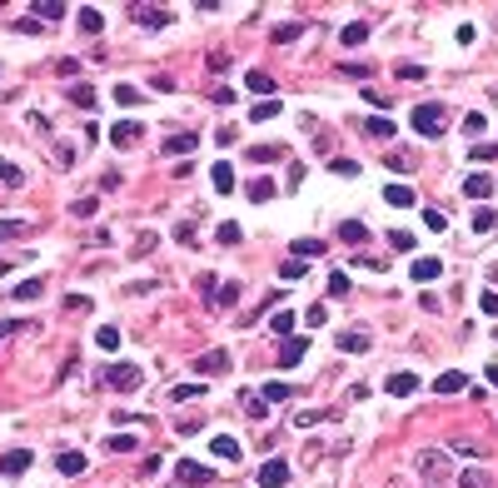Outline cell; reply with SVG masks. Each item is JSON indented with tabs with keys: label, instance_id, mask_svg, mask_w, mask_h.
I'll return each mask as SVG.
<instances>
[{
	"label": "cell",
	"instance_id": "57",
	"mask_svg": "<svg viewBox=\"0 0 498 488\" xmlns=\"http://www.w3.org/2000/svg\"><path fill=\"white\" fill-rule=\"evenodd\" d=\"M478 304H483V314H498V289H488V294H478Z\"/></svg>",
	"mask_w": 498,
	"mask_h": 488
},
{
	"label": "cell",
	"instance_id": "13",
	"mask_svg": "<svg viewBox=\"0 0 498 488\" xmlns=\"http://www.w3.org/2000/svg\"><path fill=\"white\" fill-rule=\"evenodd\" d=\"M294 324H299V319H294L289 309H274V314H269V334H274V339H289Z\"/></svg>",
	"mask_w": 498,
	"mask_h": 488
},
{
	"label": "cell",
	"instance_id": "27",
	"mask_svg": "<svg viewBox=\"0 0 498 488\" xmlns=\"http://www.w3.org/2000/svg\"><path fill=\"white\" fill-rule=\"evenodd\" d=\"M115 105H120V110H135V105H145V95L135 85H115Z\"/></svg>",
	"mask_w": 498,
	"mask_h": 488
},
{
	"label": "cell",
	"instance_id": "20",
	"mask_svg": "<svg viewBox=\"0 0 498 488\" xmlns=\"http://www.w3.org/2000/svg\"><path fill=\"white\" fill-rule=\"evenodd\" d=\"M70 105H75V110H95V105H100V100H95V85L80 80V85L70 90Z\"/></svg>",
	"mask_w": 498,
	"mask_h": 488
},
{
	"label": "cell",
	"instance_id": "32",
	"mask_svg": "<svg viewBox=\"0 0 498 488\" xmlns=\"http://www.w3.org/2000/svg\"><path fill=\"white\" fill-rule=\"evenodd\" d=\"M294 254L309 264V259H324V239H294Z\"/></svg>",
	"mask_w": 498,
	"mask_h": 488
},
{
	"label": "cell",
	"instance_id": "30",
	"mask_svg": "<svg viewBox=\"0 0 498 488\" xmlns=\"http://www.w3.org/2000/svg\"><path fill=\"white\" fill-rule=\"evenodd\" d=\"M80 30H85V35H100V30H105V15H100L95 6H85V11H80Z\"/></svg>",
	"mask_w": 498,
	"mask_h": 488
},
{
	"label": "cell",
	"instance_id": "16",
	"mask_svg": "<svg viewBox=\"0 0 498 488\" xmlns=\"http://www.w3.org/2000/svg\"><path fill=\"white\" fill-rule=\"evenodd\" d=\"M209 454H214V459H240V439H230V433H214V439H209Z\"/></svg>",
	"mask_w": 498,
	"mask_h": 488
},
{
	"label": "cell",
	"instance_id": "4",
	"mask_svg": "<svg viewBox=\"0 0 498 488\" xmlns=\"http://www.w3.org/2000/svg\"><path fill=\"white\" fill-rule=\"evenodd\" d=\"M414 389H419V374H409V369H399V374L384 378V394H394V399H409Z\"/></svg>",
	"mask_w": 498,
	"mask_h": 488
},
{
	"label": "cell",
	"instance_id": "48",
	"mask_svg": "<svg viewBox=\"0 0 498 488\" xmlns=\"http://www.w3.org/2000/svg\"><path fill=\"white\" fill-rule=\"evenodd\" d=\"M329 170L334 175H359V159H329Z\"/></svg>",
	"mask_w": 498,
	"mask_h": 488
},
{
	"label": "cell",
	"instance_id": "7",
	"mask_svg": "<svg viewBox=\"0 0 498 488\" xmlns=\"http://www.w3.org/2000/svg\"><path fill=\"white\" fill-rule=\"evenodd\" d=\"M309 354V339H299V334H289L284 344H280V369H294L299 359Z\"/></svg>",
	"mask_w": 498,
	"mask_h": 488
},
{
	"label": "cell",
	"instance_id": "35",
	"mask_svg": "<svg viewBox=\"0 0 498 488\" xmlns=\"http://www.w3.org/2000/svg\"><path fill=\"white\" fill-rule=\"evenodd\" d=\"M95 344H100V349H110V354H115V349H120V329H115V324H100V334H95Z\"/></svg>",
	"mask_w": 498,
	"mask_h": 488
},
{
	"label": "cell",
	"instance_id": "42",
	"mask_svg": "<svg viewBox=\"0 0 498 488\" xmlns=\"http://www.w3.org/2000/svg\"><path fill=\"white\" fill-rule=\"evenodd\" d=\"M424 225H428L433 235H444V225H449V214H444V209L433 204V209H424Z\"/></svg>",
	"mask_w": 498,
	"mask_h": 488
},
{
	"label": "cell",
	"instance_id": "1",
	"mask_svg": "<svg viewBox=\"0 0 498 488\" xmlns=\"http://www.w3.org/2000/svg\"><path fill=\"white\" fill-rule=\"evenodd\" d=\"M409 125L424 135V140H438V135H444L449 130V110H444V105H414V115H409Z\"/></svg>",
	"mask_w": 498,
	"mask_h": 488
},
{
	"label": "cell",
	"instance_id": "5",
	"mask_svg": "<svg viewBox=\"0 0 498 488\" xmlns=\"http://www.w3.org/2000/svg\"><path fill=\"white\" fill-rule=\"evenodd\" d=\"M259 483H264V488H284V483H289V463H284V459L259 463Z\"/></svg>",
	"mask_w": 498,
	"mask_h": 488
},
{
	"label": "cell",
	"instance_id": "10",
	"mask_svg": "<svg viewBox=\"0 0 498 488\" xmlns=\"http://www.w3.org/2000/svg\"><path fill=\"white\" fill-rule=\"evenodd\" d=\"M464 194H468V199H473V204H483V199H488V194H493V180H488V175H483V170H473V175H468V180H464Z\"/></svg>",
	"mask_w": 498,
	"mask_h": 488
},
{
	"label": "cell",
	"instance_id": "47",
	"mask_svg": "<svg viewBox=\"0 0 498 488\" xmlns=\"http://www.w3.org/2000/svg\"><path fill=\"white\" fill-rule=\"evenodd\" d=\"M95 204H100V199H75V204H70V214H75V220H90Z\"/></svg>",
	"mask_w": 498,
	"mask_h": 488
},
{
	"label": "cell",
	"instance_id": "17",
	"mask_svg": "<svg viewBox=\"0 0 498 488\" xmlns=\"http://www.w3.org/2000/svg\"><path fill=\"white\" fill-rule=\"evenodd\" d=\"M339 349H344V354H369V334H364V329H344V334H339Z\"/></svg>",
	"mask_w": 498,
	"mask_h": 488
},
{
	"label": "cell",
	"instance_id": "36",
	"mask_svg": "<svg viewBox=\"0 0 498 488\" xmlns=\"http://www.w3.org/2000/svg\"><path fill=\"white\" fill-rule=\"evenodd\" d=\"M259 399H264V404H284V399H289V384H280V378H269Z\"/></svg>",
	"mask_w": 498,
	"mask_h": 488
},
{
	"label": "cell",
	"instance_id": "46",
	"mask_svg": "<svg viewBox=\"0 0 498 488\" xmlns=\"http://www.w3.org/2000/svg\"><path fill=\"white\" fill-rule=\"evenodd\" d=\"M304 269H309L304 259H284V264H280V275H284V279H304Z\"/></svg>",
	"mask_w": 498,
	"mask_h": 488
},
{
	"label": "cell",
	"instance_id": "11",
	"mask_svg": "<svg viewBox=\"0 0 498 488\" xmlns=\"http://www.w3.org/2000/svg\"><path fill=\"white\" fill-rule=\"evenodd\" d=\"M225 369H230V354L225 349H209V354L195 359V374H225Z\"/></svg>",
	"mask_w": 498,
	"mask_h": 488
},
{
	"label": "cell",
	"instance_id": "55",
	"mask_svg": "<svg viewBox=\"0 0 498 488\" xmlns=\"http://www.w3.org/2000/svg\"><path fill=\"white\" fill-rule=\"evenodd\" d=\"M329 294H349V275H329Z\"/></svg>",
	"mask_w": 498,
	"mask_h": 488
},
{
	"label": "cell",
	"instance_id": "25",
	"mask_svg": "<svg viewBox=\"0 0 498 488\" xmlns=\"http://www.w3.org/2000/svg\"><path fill=\"white\" fill-rule=\"evenodd\" d=\"M244 194H249L254 204H269V199H274V180H264V175H259V180H249V190H244Z\"/></svg>",
	"mask_w": 498,
	"mask_h": 488
},
{
	"label": "cell",
	"instance_id": "12",
	"mask_svg": "<svg viewBox=\"0 0 498 488\" xmlns=\"http://www.w3.org/2000/svg\"><path fill=\"white\" fill-rule=\"evenodd\" d=\"M85 463H90V459H85L80 449H65V454H55V468H60L65 478H75V473H85Z\"/></svg>",
	"mask_w": 498,
	"mask_h": 488
},
{
	"label": "cell",
	"instance_id": "29",
	"mask_svg": "<svg viewBox=\"0 0 498 488\" xmlns=\"http://www.w3.org/2000/svg\"><path fill=\"white\" fill-rule=\"evenodd\" d=\"M0 185H6V190H20V185H25L20 165H11V159H0Z\"/></svg>",
	"mask_w": 498,
	"mask_h": 488
},
{
	"label": "cell",
	"instance_id": "38",
	"mask_svg": "<svg viewBox=\"0 0 498 488\" xmlns=\"http://www.w3.org/2000/svg\"><path fill=\"white\" fill-rule=\"evenodd\" d=\"M110 454H135V433H110Z\"/></svg>",
	"mask_w": 498,
	"mask_h": 488
},
{
	"label": "cell",
	"instance_id": "54",
	"mask_svg": "<svg viewBox=\"0 0 498 488\" xmlns=\"http://www.w3.org/2000/svg\"><path fill=\"white\" fill-rule=\"evenodd\" d=\"M195 289H199V294H219V279H214V275H199Z\"/></svg>",
	"mask_w": 498,
	"mask_h": 488
},
{
	"label": "cell",
	"instance_id": "22",
	"mask_svg": "<svg viewBox=\"0 0 498 488\" xmlns=\"http://www.w3.org/2000/svg\"><path fill=\"white\" fill-rule=\"evenodd\" d=\"M30 15H35V20H60V15H65V6H60V0H35Z\"/></svg>",
	"mask_w": 498,
	"mask_h": 488
},
{
	"label": "cell",
	"instance_id": "26",
	"mask_svg": "<svg viewBox=\"0 0 498 488\" xmlns=\"http://www.w3.org/2000/svg\"><path fill=\"white\" fill-rule=\"evenodd\" d=\"M254 165H269V159H284V145H249Z\"/></svg>",
	"mask_w": 498,
	"mask_h": 488
},
{
	"label": "cell",
	"instance_id": "43",
	"mask_svg": "<svg viewBox=\"0 0 498 488\" xmlns=\"http://www.w3.org/2000/svg\"><path fill=\"white\" fill-rule=\"evenodd\" d=\"M464 130H468V135H483V130H488V115H483V110H468V115H464Z\"/></svg>",
	"mask_w": 498,
	"mask_h": 488
},
{
	"label": "cell",
	"instance_id": "53",
	"mask_svg": "<svg viewBox=\"0 0 498 488\" xmlns=\"http://www.w3.org/2000/svg\"><path fill=\"white\" fill-rule=\"evenodd\" d=\"M175 239H180V244H195V225L180 220V225H175Z\"/></svg>",
	"mask_w": 498,
	"mask_h": 488
},
{
	"label": "cell",
	"instance_id": "56",
	"mask_svg": "<svg viewBox=\"0 0 498 488\" xmlns=\"http://www.w3.org/2000/svg\"><path fill=\"white\" fill-rule=\"evenodd\" d=\"M319 418H329V414H314V409H304V414H299V418H294V423H299V428H314V423H319Z\"/></svg>",
	"mask_w": 498,
	"mask_h": 488
},
{
	"label": "cell",
	"instance_id": "51",
	"mask_svg": "<svg viewBox=\"0 0 498 488\" xmlns=\"http://www.w3.org/2000/svg\"><path fill=\"white\" fill-rule=\"evenodd\" d=\"M299 30H304V25H280V30H274V40L289 45V40H299Z\"/></svg>",
	"mask_w": 498,
	"mask_h": 488
},
{
	"label": "cell",
	"instance_id": "45",
	"mask_svg": "<svg viewBox=\"0 0 498 488\" xmlns=\"http://www.w3.org/2000/svg\"><path fill=\"white\" fill-rule=\"evenodd\" d=\"M304 324H314V329H324V324H329V309H324V304H309V309H304Z\"/></svg>",
	"mask_w": 498,
	"mask_h": 488
},
{
	"label": "cell",
	"instance_id": "23",
	"mask_svg": "<svg viewBox=\"0 0 498 488\" xmlns=\"http://www.w3.org/2000/svg\"><path fill=\"white\" fill-rule=\"evenodd\" d=\"M438 269H444L438 259H414V269H409V275H414L419 284H428V279H438Z\"/></svg>",
	"mask_w": 498,
	"mask_h": 488
},
{
	"label": "cell",
	"instance_id": "28",
	"mask_svg": "<svg viewBox=\"0 0 498 488\" xmlns=\"http://www.w3.org/2000/svg\"><path fill=\"white\" fill-rule=\"evenodd\" d=\"M274 115H280V100H259L254 110H249V120H254V125H269Z\"/></svg>",
	"mask_w": 498,
	"mask_h": 488
},
{
	"label": "cell",
	"instance_id": "21",
	"mask_svg": "<svg viewBox=\"0 0 498 488\" xmlns=\"http://www.w3.org/2000/svg\"><path fill=\"white\" fill-rule=\"evenodd\" d=\"M384 199H389L394 209H409V204H414V190H409V185H384Z\"/></svg>",
	"mask_w": 498,
	"mask_h": 488
},
{
	"label": "cell",
	"instance_id": "8",
	"mask_svg": "<svg viewBox=\"0 0 498 488\" xmlns=\"http://www.w3.org/2000/svg\"><path fill=\"white\" fill-rule=\"evenodd\" d=\"M175 478H180V483H199V488H204L214 473H209L204 463H195V459H180V463H175Z\"/></svg>",
	"mask_w": 498,
	"mask_h": 488
},
{
	"label": "cell",
	"instance_id": "44",
	"mask_svg": "<svg viewBox=\"0 0 498 488\" xmlns=\"http://www.w3.org/2000/svg\"><path fill=\"white\" fill-rule=\"evenodd\" d=\"M214 239H219V244H240V225H235V220H225V225L214 230Z\"/></svg>",
	"mask_w": 498,
	"mask_h": 488
},
{
	"label": "cell",
	"instance_id": "49",
	"mask_svg": "<svg viewBox=\"0 0 498 488\" xmlns=\"http://www.w3.org/2000/svg\"><path fill=\"white\" fill-rule=\"evenodd\" d=\"M389 244H394V249H404V254H409V249H414V235H409V230H394V235H389Z\"/></svg>",
	"mask_w": 498,
	"mask_h": 488
},
{
	"label": "cell",
	"instance_id": "34",
	"mask_svg": "<svg viewBox=\"0 0 498 488\" xmlns=\"http://www.w3.org/2000/svg\"><path fill=\"white\" fill-rule=\"evenodd\" d=\"M195 145H199V140H195V135H175V140H164V145H159V150H164V154H190V150H195Z\"/></svg>",
	"mask_w": 498,
	"mask_h": 488
},
{
	"label": "cell",
	"instance_id": "60",
	"mask_svg": "<svg viewBox=\"0 0 498 488\" xmlns=\"http://www.w3.org/2000/svg\"><path fill=\"white\" fill-rule=\"evenodd\" d=\"M483 378H488V384L498 389V364H488V369H483Z\"/></svg>",
	"mask_w": 498,
	"mask_h": 488
},
{
	"label": "cell",
	"instance_id": "3",
	"mask_svg": "<svg viewBox=\"0 0 498 488\" xmlns=\"http://www.w3.org/2000/svg\"><path fill=\"white\" fill-rule=\"evenodd\" d=\"M105 384H110V389H120V394H135L145 378H140L135 364H110V369H105Z\"/></svg>",
	"mask_w": 498,
	"mask_h": 488
},
{
	"label": "cell",
	"instance_id": "50",
	"mask_svg": "<svg viewBox=\"0 0 498 488\" xmlns=\"http://www.w3.org/2000/svg\"><path fill=\"white\" fill-rule=\"evenodd\" d=\"M244 414H249V418H264V399H259V394H244Z\"/></svg>",
	"mask_w": 498,
	"mask_h": 488
},
{
	"label": "cell",
	"instance_id": "41",
	"mask_svg": "<svg viewBox=\"0 0 498 488\" xmlns=\"http://www.w3.org/2000/svg\"><path fill=\"white\" fill-rule=\"evenodd\" d=\"M364 135H374V140H389V135H394V125L374 115V120H364Z\"/></svg>",
	"mask_w": 498,
	"mask_h": 488
},
{
	"label": "cell",
	"instance_id": "2",
	"mask_svg": "<svg viewBox=\"0 0 498 488\" xmlns=\"http://www.w3.org/2000/svg\"><path fill=\"white\" fill-rule=\"evenodd\" d=\"M419 473H424L428 483H444V478L454 473V459H449L444 449H424V454H419Z\"/></svg>",
	"mask_w": 498,
	"mask_h": 488
},
{
	"label": "cell",
	"instance_id": "15",
	"mask_svg": "<svg viewBox=\"0 0 498 488\" xmlns=\"http://www.w3.org/2000/svg\"><path fill=\"white\" fill-rule=\"evenodd\" d=\"M30 468V449H11L6 459H0V473H11V478H20Z\"/></svg>",
	"mask_w": 498,
	"mask_h": 488
},
{
	"label": "cell",
	"instance_id": "14",
	"mask_svg": "<svg viewBox=\"0 0 498 488\" xmlns=\"http://www.w3.org/2000/svg\"><path fill=\"white\" fill-rule=\"evenodd\" d=\"M433 389H438V394H464V389H468V374L449 369V374H438V378H433Z\"/></svg>",
	"mask_w": 498,
	"mask_h": 488
},
{
	"label": "cell",
	"instance_id": "59",
	"mask_svg": "<svg viewBox=\"0 0 498 488\" xmlns=\"http://www.w3.org/2000/svg\"><path fill=\"white\" fill-rule=\"evenodd\" d=\"M473 159H498V145H473Z\"/></svg>",
	"mask_w": 498,
	"mask_h": 488
},
{
	"label": "cell",
	"instance_id": "19",
	"mask_svg": "<svg viewBox=\"0 0 498 488\" xmlns=\"http://www.w3.org/2000/svg\"><path fill=\"white\" fill-rule=\"evenodd\" d=\"M209 180H214L219 194H230V190H235V165H225V159H219V165L209 170Z\"/></svg>",
	"mask_w": 498,
	"mask_h": 488
},
{
	"label": "cell",
	"instance_id": "18",
	"mask_svg": "<svg viewBox=\"0 0 498 488\" xmlns=\"http://www.w3.org/2000/svg\"><path fill=\"white\" fill-rule=\"evenodd\" d=\"M498 230V214L488 204H473V235H493Z\"/></svg>",
	"mask_w": 498,
	"mask_h": 488
},
{
	"label": "cell",
	"instance_id": "37",
	"mask_svg": "<svg viewBox=\"0 0 498 488\" xmlns=\"http://www.w3.org/2000/svg\"><path fill=\"white\" fill-rule=\"evenodd\" d=\"M339 40H344V45H364V40H369V25H364V20H349Z\"/></svg>",
	"mask_w": 498,
	"mask_h": 488
},
{
	"label": "cell",
	"instance_id": "39",
	"mask_svg": "<svg viewBox=\"0 0 498 488\" xmlns=\"http://www.w3.org/2000/svg\"><path fill=\"white\" fill-rule=\"evenodd\" d=\"M204 394V378L199 384H180V389H170V404H185V399H199Z\"/></svg>",
	"mask_w": 498,
	"mask_h": 488
},
{
	"label": "cell",
	"instance_id": "52",
	"mask_svg": "<svg viewBox=\"0 0 498 488\" xmlns=\"http://www.w3.org/2000/svg\"><path fill=\"white\" fill-rule=\"evenodd\" d=\"M209 70H214V75L230 70V55H225V50H214V55H209Z\"/></svg>",
	"mask_w": 498,
	"mask_h": 488
},
{
	"label": "cell",
	"instance_id": "40",
	"mask_svg": "<svg viewBox=\"0 0 498 488\" xmlns=\"http://www.w3.org/2000/svg\"><path fill=\"white\" fill-rule=\"evenodd\" d=\"M40 294H45V279H25V284L15 289V299H20V304H30V299H40Z\"/></svg>",
	"mask_w": 498,
	"mask_h": 488
},
{
	"label": "cell",
	"instance_id": "24",
	"mask_svg": "<svg viewBox=\"0 0 498 488\" xmlns=\"http://www.w3.org/2000/svg\"><path fill=\"white\" fill-rule=\"evenodd\" d=\"M244 85H249L254 95H274V75H269V70H249V75H244Z\"/></svg>",
	"mask_w": 498,
	"mask_h": 488
},
{
	"label": "cell",
	"instance_id": "58",
	"mask_svg": "<svg viewBox=\"0 0 498 488\" xmlns=\"http://www.w3.org/2000/svg\"><path fill=\"white\" fill-rule=\"evenodd\" d=\"M235 299H240V284H225V289H219V299H214V304H235Z\"/></svg>",
	"mask_w": 498,
	"mask_h": 488
},
{
	"label": "cell",
	"instance_id": "61",
	"mask_svg": "<svg viewBox=\"0 0 498 488\" xmlns=\"http://www.w3.org/2000/svg\"><path fill=\"white\" fill-rule=\"evenodd\" d=\"M11 264H15V259H0V279H6V275H11Z\"/></svg>",
	"mask_w": 498,
	"mask_h": 488
},
{
	"label": "cell",
	"instance_id": "33",
	"mask_svg": "<svg viewBox=\"0 0 498 488\" xmlns=\"http://www.w3.org/2000/svg\"><path fill=\"white\" fill-rule=\"evenodd\" d=\"M459 488H493V478H488L483 468H464V473H459Z\"/></svg>",
	"mask_w": 498,
	"mask_h": 488
},
{
	"label": "cell",
	"instance_id": "6",
	"mask_svg": "<svg viewBox=\"0 0 498 488\" xmlns=\"http://www.w3.org/2000/svg\"><path fill=\"white\" fill-rule=\"evenodd\" d=\"M110 140H115L120 150H130V145H140V140H145V125H140V120H120L115 130H110Z\"/></svg>",
	"mask_w": 498,
	"mask_h": 488
},
{
	"label": "cell",
	"instance_id": "31",
	"mask_svg": "<svg viewBox=\"0 0 498 488\" xmlns=\"http://www.w3.org/2000/svg\"><path fill=\"white\" fill-rule=\"evenodd\" d=\"M339 239H344V244H364V239H369V230H364L359 220H344V225H339Z\"/></svg>",
	"mask_w": 498,
	"mask_h": 488
},
{
	"label": "cell",
	"instance_id": "9",
	"mask_svg": "<svg viewBox=\"0 0 498 488\" xmlns=\"http://www.w3.org/2000/svg\"><path fill=\"white\" fill-rule=\"evenodd\" d=\"M130 15L140 20V25H150V30H164V25H170V11H155V6H130Z\"/></svg>",
	"mask_w": 498,
	"mask_h": 488
}]
</instances>
